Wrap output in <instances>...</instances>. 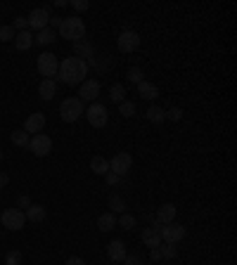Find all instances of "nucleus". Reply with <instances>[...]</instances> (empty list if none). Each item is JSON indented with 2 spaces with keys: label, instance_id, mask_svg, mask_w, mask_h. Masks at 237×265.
I'll return each instance as SVG.
<instances>
[{
  "label": "nucleus",
  "instance_id": "obj_1",
  "mask_svg": "<svg viewBox=\"0 0 237 265\" xmlns=\"http://www.w3.org/2000/svg\"><path fill=\"white\" fill-rule=\"evenodd\" d=\"M88 76V62L79 57H66L59 62L57 69V80H62L64 85H81Z\"/></svg>",
  "mask_w": 237,
  "mask_h": 265
},
{
  "label": "nucleus",
  "instance_id": "obj_2",
  "mask_svg": "<svg viewBox=\"0 0 237 265\" xmlns=\"http://www.w3.org/2000/svg\"><path fill=\"white\" fill-rule=\"evenodd\" d=\"M59 36L71 43L86 38V22L81 17H62V24H59Z\"/></svg>",
  "mask_w": 237,
  "mask_h": 265
},
{
  "label": "nucleus",
  "instance_id": "obj_3",
  "mask_svg": "<svg viewBox=\"0 0 237 265\" xmlns=\"http://www.w3.org/2000/svg\"><path fill=\"white\" fill-rule=\"evenodd\" d=\"M83 111H86V106H83V102H81L79 97H66V100H62V105H59V116L66 123L79 121L83 116Z\"/></svg>",
  "mask_w": 237,
  "mask_h": 265
},
{
  "label": "nucleus",
  "instance_id": "obj_4",
  "mask_svg": "<svg viewBox=\"0 0 237 265\" xmlns=\"http://www.w3.org/2000/svg\"><path fill=\"white\" fill-rule=\"evenodd\" d=\"M0 223H2V227H7V230H12V232H19L22 227L27 225V215H24V211L22 209H5L2 211V215H0Z\"/></svg>",
  "mask_w": 237,
  "mask_h": 265
},
{
  "label": "nucleus",
  "instance_id": "obj_5",
  "mask_svg": "<svg viewBox=\"0 0 237 265\" xmlns=\"http://www.w3.org/2000/svg\"><path fill=\"white\" fill-rule=\"evenodd\" d=\"M83 116L88 119V123H90L92 128H105L107 121H109L107 106L100 105V102H92V105H88V109L83 111Z\"/></svg>",
  "mask_w": 237,
  "mask_h": 265
},
{
  "label": "nucleus",
  "instance_id": "obj_6",
  "mask_svg": "<svg viewBox=\"0 0 237 265\" xmlns=\"http://www.w3.org/2000/svg\"><path fill=\"white\" fill-rule=\"evenodd\" d=\"M36 69H38L40 76L45 79H57V69H59V62L53 53H43L38 54V62H36Z\"/></svg>",
  "mask_w": 237,
  "mask_h": 265
},
{
  "label": "nucleus",
  "instance_id": "obj_7",
  "mask_svg": "<svg viewBox=\"0 0 237 265\" xmlns=\"http://www.w3.org/2000/svg\"><path fill=\"white\" fill-rule=\"evenodd\" d=\"M29 152H33L36 157H48L50 152H53V137L50 135H45V132H38V135H33L31 140H29Z\"/></svg>",
  "mask_w": 237,
  "mask_h": 265
},
{
  "label": "nucleus",
  "instance_id": "obj_8",
  "mask_svg": "<svg viewBox=\"0 0 237 265\" xmlns=\"http://www.w3.org/2000/svg\"><path fill=\"white\" fill-rule=\"evenodd\" d=\"M159 235H161V244H178L185 239V225H178L176 220L169 225L159 227Z\"/></svg>",
  "mask_w": 237,
  "mask_h": 265
},
{
  "label": "nucleus",
  "instance_id": "obj_9",
  "mask_svg": "<svg viewBox=\"0 0 237 265\" xmlns=\"http://www.w3.org/2000/svg\"><path fill=\"white\" fill-rule=\"evenodd\" d=\"M29 22V31L33 33H38L43 28H48V22H50V10L48 7H36V10H31V14L27 17Z\"/></svg>",
  "mask_w": 237,
  "mask_h": 265
},
{
  "label": "nucleus",
  "instance_id": "obj_10",
  "mask_svg": "<svg viewBox=\"0 0 237 265\" xmlns=\"http://www.w3.org/2000/svg\"><path fill=\"white\" fill-rule=\"evenodd\" d=\"M131 166H133V157L128 152H118V154H114L112 161H109V171L114 173V175H118V178L128 175Z\"/></svg>",
  "mask_w": 237,
  "mask_h": 265
},
{
  "label": "nucleus",
  "instance_id": "obj_11",
  "mask_svg": "<svg viewBox=\"0 0 237 265\" xmlns=\"http://www.w3.org/2000/svg\"><path fill=\"white\" fill-rule=\"evenodd\" d=\"M117 48L121 50L123 54H131L140 48V36L135 31H121L117 38Z\"/></svg>",
  "mask_w": 237,
  "mask_h": 265
},
{
  "label": "nucleus",
  "instance_id": "obj_12",
  "mask_svg": "<svg viewBox=\"0 0 237 265\" xmlns=\"http://www.w3.org/2000/svg\"><path fill=\"white\" fill-rule=\"evenodd\" d=\"M97 97H100V80L86 79L79 85V100H81V102H88V105H92Z\"/></svg>",
  "mask_w": 237,
  "mask_h": 265
},
{
  "label": "nucleus",
  "instance_id": "obj_13",
  "mask_svg": "<svg viewBox=\"0 0 237 265\" xmlns=\"http://www.w3.org/2000/svg\"><path fill=\"white\" fill-rule=\"evenodd\" d=\"M126 256H128V249H126V244H123L121 239L109 241V246H107V258H109L112 263H123Z\"/></svg>",
  "mask_w": 237,
  "mask_h": 265
},
{
  "label": "nucleus",
  "instance_id": "obj_14",
  "mask_svg": "<svg viewBox=\"0 0 237 265\" xmlns=\"http://www.w3.org/2000/svg\"><path fill=\"white\" fill-rule=\"evenodd\" d=\"M159 227H161V225L154 223L152 227H145V230H143L140 239H143V244H145L147 249H157V246H161V235H159Z\"/></svg>",
  "mask_w": 237,
  "mask_h": 265
},
{
  "label": "nucleus",
  "instance_id": "obj_15",
  "mask_svg": "<svg viewBox=\"0 0 237 265\" xmlns=\"http://www.w3.org/2000/svg\"><path fill=\"white\" fill-rule=\"evenodd\" d=\"M173 220H176V206L173 204H161L157 213H154V223L157 225H169Z\"/></svg>",
  "mask_w": 237,
  "mask_h": 265
},
{
  "label": "nucleus",
  "instance_id": "obj_16",
  "mask_svg": "<svg viewBox=\"0 0 237 265\" xmlns=\"http://www.w3.org/2000/svg\"><path fill=\"white\" fill-rule=\"evenodd\" d=\"M45 128V114H40V111H36V114H31L27 121H24V131L29 132V135H38L40 131Z\"/></svg>",
  "mask_w": 237,
  "mask_h": 265
},
{
  "label": "nucleus",
  "instance_id": "obj_17",
  "mask_svg": "<svg viewBox=\"0 0 237 265\" xmlns=\"http://www.w3.org/2000/svg\"><path fill=\"white\" fill-rule=\"evenodd\" d=\"M92 54H95V48H92L90 40L81 38V40H76V43H74V57H79V59H83V57H86V59H90V62H92V59H95Z\"/></svg>",
  "mask_w": 237,
  "mask_h": 265
},
{
  "label": "nucleus",
  "instance_id": "obj_18",
  "mask_svg": "<svg viewBox=\"0 0 237 265\" xmlns=\"http://www.w3.org/2000/svg\"><path fill=\"white\" fill-rule=\"evenodd\" d=\"M38 93H40V100L50 102L55 95H57V80L55 79H43V83L38 85Z\"/></svg>",
  "mask_w": 237,
  "mask_h": 265
},
{
  "label": "nucleus",
  "instance_id": "obj_19",
  "mask_svg": "<svg viewBox=\"0 0 237 265\" xmlns=\"http://www.w3.org/2000/svg\"><path fill=\"white\" fill-rule=\"evenodd\" d=\"M24 215H27V220H31V223H43L45 215H48V211H45L43 204H31L27 211H24Z\"/></svg>",
  "mask_w": 237,
  "mask_h": 265
},
{
  "label": "nucleus",
  "instance_id": "obj_20",
  "mask_svg": "<svg viewBox=\"0 0 237 265\" xmlns=\"http://www.w3.org/2000/svg\"><path fill=\"white\" fill-rule=\"evenodd\" d=\"M138 95H140L143 100H157L159 88L154 83H149V80H143V83H138Z\"/></svg>",
  "mask_w": 237,
  "mask_h": 265
},
{
  "label": "nucleus",
  "instance_id": "obj_21",
  "mask_svg": "<svg viewBox=\"0 0 237 265\" xmlns=\"http://www.w3.org/2000/svg\"><path fill=\"white\" fill-rule=\"evenodd\" d=\"M31 45H33V33H31V31H19V33L14 36V48H17V50L24 53Z\"/></svg>",
  "mask_w": 237,
  "mask_h": 265
},
{
  "label": "nucleus",
  "instance_id": "obj_22",
  "mask_svg": "<svg viewBox=\"0 0 237 265\" xmlns=\"http://www.w3.org/2000/svg\"><path fill=\"white\" fill-rule=\"evenodd\" d=\"M90 171L95 173V175H102V178H105L107 173H109V161H107L105 157H100V154L92 157L90 159Z\"/></svg>",
  "mask_w": 237,
  "mask_h": 265
},
{
  "label": "nucleus",
  "instance_id": "obj_23",
  "mask_svg": "<svg viewBox=\"0 0 237 265\" xmlns=\"http://www.w3.org/2000/svg\"><path fill=\"white\" fill-rule=\"evenodd\" d=\"M117 227V215L114 213H102L100 218H97V230L100 232H109V230H114Z\"/></svg>",
  "mask_w": 237,
  "mask_h": 265
},
{
  "label": "nucleus",
  "instance_id": "obj_24",
  "mask_svg": "<svg viewBox=\"0 0 237 265\" xmlns=\"http://www.w3.org/2000/svg\"><path fill=\"white\" fill-rule=\"evenodd\" d=\"M126 199L121 197V194H109V213H126Z\"/></svg>",
  "mask_w": 237,
  "mask_h": 265
},
{
  "label": "nucleus",
  "instance_id": "obj_25",
  "mask_svg": "<svg viewBox=\"0 0 237 265\" xmlns=\"http://www.w3.org/2000/svg\"><path fill=\"white\" fill-rule=\"evenodd\" d=\"M147 121L149 123H164L166 121V114H164V109L157 105H152L149 109H147Z\"/></svg>",
  "mask_w": 237,
  "mask_h": 265
},
{
  "label": "nucleus",
  "instance_id": "obj_26",
  "mask_svg": "<svg viewBox=\"0 0 237 265\" xmlns=\"http://www.w3.org/2000/svg\"><path fill=\"white\" fill-rule=\"evenodd\" d=\"M109 100L117 102V105H121V102L126 100V88H123L121 83H114V85L109 88Z\"/></svg>",
  "mask_w": 237,
  "mask_h": 265
},
{
  "label": "nucleus",
  "instance_id": "obj_27",
  "mask_svg": "<svg viewBox=\"0 0 237 265\" xmlns=\"http://www.w3.org/2000/svg\"><path fill=\"white\" fill-rule=\"evenodd\" d=\"M36 43H38V45H50V43H55V31L50 26L38 31V33H36Z\"/></svg>",
  "mask_w": 237,
  "mask_h": 265
},
{
  "label": "nucleus",
  "instance_id": "obj_28",
  "mask_svg": "<svg viewBox=\"0 0 237 265\" xmlns=\"http://www.w3.org/2000/svg\"><path fill=\"white\" fill-rule=\"evenodd\" d=\"M126 79H128V83H135V85H138V83L145 80V74H143L140 66H131V69L126 71Z\"/></svg>",
  "mask_w": 237,
  "mask_h": 265
},
{
  "label": "nucleus",
  "instance_id": "obj_29",
  "mask_svg": "<svg viewBox=\"0 0 237 265\" xmlns=\"http://www.w3.org/2000/svg\"><path fill=\"white\" fill-rule=\"evenodd\" d=\"M29 140H31V135H29L24 128H22V131H14V132H12V145H17V147H29Z\"/></svg>",
  "mask_w": 237,
  "mask_h": 265
},
{
  "label": "nucleus",
  "instance_id": "obj_30",
  "mask_svg": "<svg viewBox=\"0 0 237 265\" xmlns=\"http://www.w3.org/2000/svg\"><path fill=\"white\" fill-rule=\"evenodd\" d=\"M118 111H121V116H126V119L135 116V102H131V100H123V102L118 105Z\"/></svg>",
  "mask_w": 237,
  "mask_h": 265
},
{
  "label": "nucleus",
  "instance_id": "obj_31",
  "mask_svg": "<svg viewBox=\"0 0 237 265\" xmlns=\"http://www.w3.org/2000/svg\"><path fill=\"white\" fill-rule=\"evenodd\" d=\"M118 225L123 227V230H133V227L138 225V220H135V215H131V213H121V218H118Z\"/></svg>",
  "mask_w": 237,
  "mask_h": 265
},
{
  "label": "nucleus",
  "instance_id": "obj_32",
  "mask_svg": "<svg viewBox=\"0 0 237 265\" xmlns=\"http://www.w3.org/2000/svg\"><path fill=\"white\" fill-rule=\"evenodd\" d=\"M159 251H161V258H176L178 256V246L176 244H161Z\"/></svg>",
  "mask_w": 237,
  "mask_h": 265
},
{
  "label": "nucleus",
  "instance_id": "obj_33",
  "mask_svg": "<svg viewBox=\"0 0 237 265\" xmlns=\"http://www.w3.org/2000/svg\"><path fill=\"white\" fill-rule=\"evenodd\" d=\"M22 253L19 251H7V256H5V265H22Z\"/></svg>",
  "mask_w": 237,
  "mask_h": 265
},
{
  "label": "nucleus",
  "instance_id": "obj_34",
  "mask_svg": "<svg viewBox=\"0 0 237 265\" xmlns=\"http://www.w3.org/2000/svg\"><path fill=\"white\" fill-rule=\"evenodd\" d=\"M14 36H17V31H14L12 26H0V40H2V43L14 40Z\"/></svg>",
  "mask_w": 237,
  "mask_h": 265
},
{
  "label": "nucleus",
  "instance_id": "obj_35",
  "mask_svg": "<svg viewBox=\"0 0 237 265\" xmlns=\"http://www.w3.org/2000/svg\"><path fill=\"white\" fill-rule=\"evenodd\" d=\"M164 114H166V119L169 121H180L183 119V109H180V106H171V109L164 111Z\"/></svg>",
  "mask_w": 237,
  "mask_h": 265
},
{
  "label": "nucleus",
  "instance_id": "obj_36",
  "mask_svg": "<svg viewBox=\"0 0 237 265\" xmlns=\"http://www.w3.org/2000/svg\"><path fill=\"white\" fill-rule=\"evenodd\" d=\"M69 5H71V7L76 10V12H86V10L90 7V2H88V0H71Z\"/></svg>",
  "mask_w": 237,
  "mask_h": 265
},
{
  "label": "nucleus",
  "instance_id": "obj_37",
  "mask_svg": "<svg viewBox=\"0 0 237 265\" xmlns=\"http://www.w3.org/2000/svg\"><path fill=\"white\" fill-rule=\"evenodd\" d=\"M14 31H17V33H19V31H29V22H27V17H17V19H14Z\"/></svg>",
  "mask_w": 237,
  "mask_h": 265
},
{
  "label": "nucleus",
  "instance_id": "obj_38",
  "mask_svg": "<svg viewBox=\"0 0 237 265\" xmlns=\"http://www.w3.org/2000/svg\"><path fill=\"white\" fill-rule=\"evenodd\" d=\"M123 265H143V258H140L138 253H128V256L123 258Z\"/></svg>",
  "mask_w": 237,
  "mask_h": 265
},
{
  "label": "nucleus",
  "instance_id": "obj_39",
  "mask_svg": "<svg viewBox=\"0 0 237 265\" xmlns=\"http://www.w3.org/2000/svg\"><path fill=\"white\" fill-rule=\"evenodd\" d=\"M31 204H33V201H31V199L27 197V194H22V197L17 199V209H29Z\"/></svg>",
  "mask_w": 237,
  "mask_h": 265
},
{
  "label": "nucleus",
  "instance_id": "obj_40",
  "mask_svg": "<svg viewBox=\"0 0 237 265\" xmlns=\"http://www.w3.org/2000/svg\"><path fill=\"white\" fill-rule=\"evenodd\" d=\"M105 183H107V185H118V183H121V178H118V175H114V173L109 171V173L105 175Z\"/></svg>",
  "mask_w": 237,
  "mask_h": 265
},
{
  "label": "nucleus",
  "instance_id": "obj_41",
  "mask_svg": "<svg viewBox=\"0 0 237 265\" xmlns=\"http://www.w3.org/2000/svg\"><path fill=\"white\" fill-rule=\"evenodd\" d=\"M64 265H86V261H83V258H79V256H71V258H69Z\"/></svg>",
  "mask_w": 237,
  "mask_h": 265
},
{
  "label": "nucleus",
  "instance_id": "obj_42",
  "mask_svg": "<svg viewBox=\"0 0 237 265\" xmlns=\"http://www.w3.org/2000/svg\"><path fill=\"white\" fill-rule=\"evenodd\" d=\"M149 261H161V251H159V246L157 249H149Z\"/></svg>",
  "mask_w": 237,
  "mask_h": 265
},
{
  "label": "nucleus",
  "instance_id": "obj_43",
  "mask_svg": "<svg viewBox=\"0 0 237 265\" xmlns=\"http://www.w3.org/2000/svg\"><path fill=\"white\" fill-rule=\"evenodd\" d=\"M7 183H10V175H7V173H0V189H5Z\"/></svg>",
  "mask_w": 237,
  "mask_h": 265
},
{
  "label": "nucleus",
  "instance_id": "obj_44",
  "mask_svg": "<svg viewBox=\"0 0 237 265\" xmlns=\"http://www.w3.org/2000/svg\"><path fill=\"white\" fill-rule=\"evenodd\" d=\"M59 24H62V17H50V22H48V26H57V28H59Z\"/></svg>",
  "mask_w": 237,
  "mask_h": 265
},
{
  "label": "nucleus",
  "instance_id": "obj_45",
  "mask_svg": "<svg viewBox=\"0 0 237 265\" xmlns=\"http://www.w3.org/2000/svg\"><path fill=\"white\" fill-rule=\"evenodd\" d=\"M0 161H2V152H0Z\"/></svg>",
  "mask_w": 237,
  "mask_h": 265
},
{
  "label": "nucleus",
  "instance_id": "obj_46",
  "mask_svg": "<svg viewBox=\"0 0 237 265\" xmlns=\"http://www.w3.org/2000/svg\"><path fill=\"white\" fill-rule=\"evenodd\" d=\"M112 265H118V263H112Z\"/></svg>",
  "mask_w": 237,
  "mask_h": 265
}]
</instances>
